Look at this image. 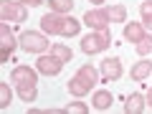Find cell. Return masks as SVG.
<instances>
[{
	"label": "cell",
	"mask_w": 152,
	"mask_h": 114,
	"mask_svg": "<svg viewBox=\"0 0 152 114\" xmlns=\"http://www.w3.org/2000/svg\"><path fill=\"white\" fill-rule=\"evenodd\" d=\"M109 43H112L109 31H94V33H89V36H84L81 51L84 53H102V51L109 48Z\"/></svg>",
	"instance_id": "cell-1"
},
{
	"label": "cell",
	"mask_w": 152,
	"mask_h": 114,
	"mask_svg": "<svg viewBox=\"0 0 152 114\" xmlns=\"http://www.w3.org/2000/svg\"><path fill=\"white\" fill-rule=\"evenodd\" d=\"M28 18V10L23 3H13V0H0V20L8 23V20H15L23 23Z\"/></svg>",
	"instance_id": "cell-2"
},
{
	"label": "cell",
	"mask_w": 152,
	"mask_h": 114,
	"mask_svg": "<svg viewBox=\"0 0 152 114\" xmlns=\"http://www.w3.org/2000/svg\"><path fill=\"white\" fill-rule=\"evenodd\" d=\"M18 46L23 51H28V53H43L48 48V41H46V36H41L36 31H26L20 36V41H18Z\"/></svg>",
	"instance_id": "cell-3"
},
{
	"label": "cell",
	"mask_w": 152,
	"mask_h": 114,
	"mask_svg": "<svg viewBox=\"0 0 152 114\" xmlns=\"http://www.w3.org/2000/svg\"><path fill=\"white\" fill-rule=\"evenodd\" d=\"M66 18L69 15H61V13H46L43 18H41V28H43L46 33H51V36H64V28H66Z\"/></svg>",
	"instance_id": "cell-4"
},
{
	"label": "cell",
	"mask_w": 152,
	"mask_h": 114,
	"mask_svg": "<svg viewBox=\"0 0 152 114\" xmlns=\"http://www.w3.org/2000/svg\"><path fill=\"white\" fill-rule=\"evenodd\" d=\"M15 46H18V41L10 33V26L3 23V26H0V64H5V61L10 58V53H13Z\"/></svg>",
	"instance_id": "cell-5"
},
{
	"label": "cell",
	"mask_w": 152,
	"mask_h": 114,
	"mask_svg": "<svg viewBox=\"0 0 152 114\" xmlns=\"http://www.w3.org/2000/svg\"><path fill=\"white\" fill-rule=\"evenodd\" d=\"M91 86H94V81L86 74H81V71H76V76H71V81H69V91L74 96H86L91 91Z\"/></svg>",
	"instance_id": "cell-6"
},
{
	"label": "cell",
	"mask_w": 152,
	"mask_h": 114,
	"mask_svg": "<svg viewBox=\"0 0 152 114\" xmlns=\"http://www.w3.org/2000/svg\"><path fill=\"white\" fill-rule=\"evenodd\" d=\"M10 81L15 84V86H20V84H33V86H36L38 71L31 69V66H15V69L10 71Z\"/></svg>",
	"instance_id": "cell-7"
},
{
	"label": "cell",
	"mask_w": 152,
	"mask_h": 114,
	"mask_svg": "<svg viewBox=\"0 0 152 114\" xmlns=\"http://www.w3.org/2000/svg\"><path fill=\"white\" fill-rule=\"evenodd\" d=\"M38 71H41V74H46V76H56V74H61V69H64V61L58 58V56H41V58H38Z\"/></svg>",
	"instance_id": "cell-8"
},
{
	"label": "cell",
	"mask_w": 152,
	"mask_h": 114,
	"mask_svg": "<svg viewBox=\"0 0 152 114\" xmlns=\"http://www.w3.org/2000/svg\"><path fill=\"white\" fill-rule=\"evenodd\" d=\"M84 23H86L89 28H94V31H107L112 20H109L107 10H89L86 15H84Z\"/></svg>",
	"instance_id": "cell-9"
},
{
	"label": "cell",
	"mask_w": 152,
	"mask_h": 114,
	"mask_svg": "<svg viewBox=\"0 0 152 114\" xmlns=\"http://www.w3.org/2000/svg\"><path fill=\"white\" fill-rule=\"evenodd\" d=\"M102 76H104V81H117L122 76V61L119 58H104L102 61Z\"/></svg>",
	"instance_id": "cell-10"
},
{
	"label": "cell",
	"mask_w": 152,
	"mask_h": 114,
	"mask_svg": "<svg viewBox=\"0 0 152 114\" xmlns=\"http://www.w3.org/2000/svg\"><path fill=\"white\" fill-rule=\"evenodd\" d=\"M145 107H147V99L142 96V94H129L127 102H124V112L127 114H142Z\"/></svg>",
	"instance_id": "cell-11"
},
{
	"label": "cell",
	"mask_w": 152,
	"mask_h": 114,
	"mask_svg": "<svg viewBox=\"0 0 152 114\" xmlns=\"http://www.w3.org/2000/svg\"><path fill=\"white\" fill-rule=\"evenodd\" d=\"M145 36L147 33H145V28H142L140 23H127L124 26V38L129 41V43H140Z\"/></svg>",
	"instance_id": "cell-12"
},
{
	"label": "cell",
	"mask_w": 152,
	"mask_h": 114,
	"mask_svg": "<svg viewBox=\"0 0 152 114\" xmlns=\"http://www.w3.org/2000/svg\"><path fill=\"white\" fill-rule=\"evenodd\" d=\"M150 74H152V61H137V64L132 66V79H134V81H142V79H147Z\"/></svg>",
	"instance_id": "cell-13"
},
{
	"label": "cell",
	"mask_w": 152,
	"mask_h": 114,
	"mask_svg": "<svg viewBox=\"0 0 152 114\" xmlns=\"http://www.w3.org/2000/svg\"><path fill=\"white\" fill-rule=\"evenodd\" d=\"M112 102H114V99H112V91H104V89H102V91H96V94H94V99H91L94 109H99V112L109 109V107H112Z\"/></svg>",
	"instance_id": "cell-14"
},
{
	"label": "cell",
	"mask_w": 152,
	"mask_h": 114,
	"mask_svg": "<svg viewBox=\"0 0 152 114\" xmlns=\"http://www.w3.org/2000/svg\"><path fill=\"white\" fill-rule=\"evenodd\" d=\"M18 96L23 99V102H36V96H38V91H36V86H33V84H20V86H18Z\"/></svg>",
	"instance_id": "cell-15"
},
{
	"label": "cell",
	"mask_w": 152,
	"mask_h": 114,
	"mask_svg": "<svg viewBox=\"0 0 152 114\" xmlns=\"http://www.w3.org/2000/svg\"><path fill=\"white\" fill-rule=\"evenodd\" d=\"M51 53L58 56L64 64H66V61H74V53H71V48H66L64 43H53V46H51Z\"/></svg>",
	"instance_id": "cell-16"
},
{
	"label": "cell",
	"mask_w": 152,
	"mask_h": 114,
	"mask_svg": "<svg viewBox=\"0 0 152 114\" xmlns=\"http://www.w3.org/2000/svg\"><path fill=\"white\" fill-rule=\"evenodd\" d=\"M107 13H109V20H112V23H122V20H127V10H124V5H112V8H107Z\"/></svg>",
	"instance_id": "cell-17"
},
{
	"label": "cell",
	"mask_w": 152,
	"mask_h": 114,
	"mask_svg": "<svg viewBox=\"0 0 152 114\" xmlns=\"http://www.w3.org/2000/svg\"><path fill=\"white\" fill-rule=\"evenodd\" d=\"M71 8H74V0H51V10L53 13L66 15V13H71Z\"/></svg>",
	"instance_id": "cell-18"
},
{
	"label": "cell",
	"mask_w": 152,
	"mask_h": 114,
	"mask_svg": "<svg viewBox=\"0 0 152 114\" xmlns=\"http://www.w3.org/2000/svg\"><path fill=\"white\" fill-rule=\"evenodd\" d=\"M134 48H137V53H140V56H147L152 51V36H145L140 43H134Z\"/></svg>",
	"instance_id": "cell-19"
},
{
	"label": "cell",
	"mask_w": 152,
	"mask_h": 114,
	"mask_svg": "<svg viewBox=\"0 0 152 114\" xmlns=\"http://www.w3.org/2000/svg\"><path fill=\"white\" fill-rule=\"evenodd\" d=\"M10 107V86L8 84H0V109Z\"/></svg>",
	"instance_id": "cell-20"
},
{
	"label": "cell",
	"mask_w": 152,
	"mask_h": 114,
	"mask_svg": "<svg viewBox=\"0 0 152 114\" xmlns=\"http://www.w3.org/2000/svg\"><path fill=\"white\" fill-rule=\"evenodd\" d=\"M64 109L69 114H86L89 112V107H86V104H81V102H71L69 107H64Z\"/></svg>",
	"instance_id": "cell-21"
},
{
	"label": "cell",
	"mask_w": 152,
	"mask_h": 114,
	"mask_svg": "<svg viewBox=\"0 0 152 114\" xmlns=\"http://www.w3.org/2000/svg\"><path fill=\"white\" fill-rule=\"evenodd\" d=\"M79 71H81V74H86V76H89V79H91V81H94V84H96V81H99V71H96V69H94V66H91V64H84V66H81V69H79Z\"/></svg>",
	"instance_id": "cell-22"
},
{
	"label": "cell",
	"mask_w": 152,
	"mask_h": 114,
	"mask_svg": "<svg viewBox=\"0 0 152 114\" xmlns=\"http://www.w3.org/2000/svg\"><path fill=\"white\" fill-rule=\"evenodd\" d=\"M140 13H142V18H150L152 15V0H145V3H142Z\"/></svg>",
	"instance_id": "cell-23"
},
{
	"label": "cell",
	"mask_w": 152,
	"mask_h": 114,
	"mask_svg": "<svg viewBox=\"0 0 152 114\" xmlns=\"http://www.w3.org/2000/svg\"><path fill=\"white\" fill-rule=\"evenodd\" d=\"M15 3H23V5H31V8H36V5H41L43 0H15Z\"/></svg>",
	"instance_id": "cell-24"
},
{
	"label": "cell",
	"mask_w": 152,
	"mask_h": 114,
	"mask_svg": "<svg viewBox=\"0 0 152 114\" xmlns=\"http://www.w3.org/2000/svg\"><path fill=\"white\" fill-rule=\"evenodd\" d=\"M145 28L152 33V15H150V18H145Z\"/></svg>",
	"instance_id": "cell-25"
},
{
	"label": "cell",
	"mask_w": 152,
	"mask_h": 114,
	"mask_svg": "<svg viewBox=\"0 0 152 114\" xmlns=\"http://www.w3.org/2000/svg\"><path fill=\"white\" fill-rule=\"evenodd\" d=\"M145 99H147V107H152V86H150V91H147Z\"/></svg>",
	"instance_id": "cell-26"
},
{
	"label": "cell",
	"mask_w": 152,
	"mask_h": 114,
	"mask_svg": "<svg viewBox=\"0 0 152 114\" xmlns=\"http://www.w3.org/2000/svg\"><path fill=\"white\" fill-rule=\"evenodd\" d=\"M91 3H94V5H102V3H104V0H91Z\"/></svg>",
	"instance_id": "cell-27"
}]
</instances>
